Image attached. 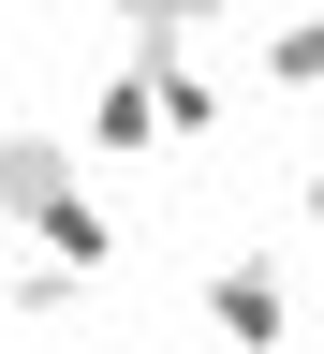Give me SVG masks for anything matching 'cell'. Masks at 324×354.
Returning <instances> with one entry per match:
<instances>
[{"label":"cell","mask_w":324,"mask_h":354,"mask_svg":"<svg viewBox=\"0 0 324 354\" xmlns=\"http://www.w3.org/2000/svg\"><path fill=\"white\" fill-rule=\"evenodd\" d=\"M207 325L236 339V354H280V339H295V281H280L265 251H221V266H207Z\"/></svg>","instance_id":"obj_1"},{"label":"cell","mask_w":324,"mask_h":354,"mask_svg":"<svg viewBox=\"0 0 324 354\" xmlns=\"http://www.w3.org/2000/svg\"><path fill=\"white\" fill-rule=\"evenodd\" d=\"M88 148H104V162H133V148H162V74H104V88H88Z\"/></svg>","instance_id":"obj_2"},{"label":"cell","mask_w":324,"mask_h":354,"mask_svg":"<svg viewBox=\"0 0 324 354\" xmlns=\"http://www.w3.org/2000/svg\"><path fill=\"white\" fill-rule=\"evenodd\" d=\"M59 192H74V148H44V133H0V207H15V221H44Z\"/></svg>","instance_id":"obj_3"},{"label":"cell","mask_w":324,"mask_h":354,"mask_svg":"<svg viewBox=\"0 0 324 354\" xmlns=\"http://www.w3.org/2000/svg\"><path fill=\"white\" fill-rule=\"evenodd\" d=\"M251 74H265V88H324V0H295V15L251 44Z\"/></svg>","instance_id":"obj_4"},{"label":"cell","mask_w":324,"mask_h":354,"mask_svg":"<svg viewBox=\"0 0 324 354\" xmlns=\"http://www.w3.org/2000/svg\"><path fill=\"white\" fill-rule=\"evenodd\" d=\"M30 236H44V251H59V266H74V281H88V266H118V221H104V207H88V192H59V207H44V221H30Z\"/></svg>","instance_id":"obj_5"},{"label":"cell","mask_w":324,"mask_h":354,"mask_svg":"<svg viewBox=\"0 0 324 354\" xmlns=\"http://www.w3.org/2000/svg\"><path fill=\"white\" fill-rule=\"evenodd\" d=\"M295 207H309V236H324V177H309V192H295Z\"/></svg>","instance_id":"obj_6"}]
</instances>
